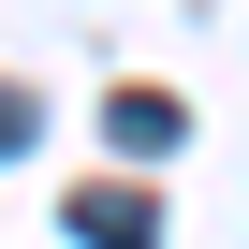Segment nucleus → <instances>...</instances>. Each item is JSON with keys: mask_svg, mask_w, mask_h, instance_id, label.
I'll return each mask as SVG.
<instances>
[{"mask_svg": "<svg viewBox=\"0 0 249 249\" xmlns=\"http://www.w3.org/2000/svg\"><path fill=\"white\" fill-rule=\"evenodd\" d=\"M103 132H117V147H132V161H161V147L191 132V117H176L161 88H117V103H103Z\"/></svg>", "mask_w": 249, "mask_h": 249, "instance_id": "1", "label": "nucleus"}, {"mask_svg": "<svg viewBox=\"0 0 249 249\" xmlns=\"http://www.w3.org/2000/svg\"><path fill=\"white\" fill-rule=\"evenodd\" d=\"M73 234H88V249H147V205H132V191H88Z\"/></svg>", "mask_w": 249, "mask_h": 249, "instance_id": "2", "label": "nucleus"}, {"mask_svg": "<svg viewBox=\"0 0 249 249\" xmlns=\"http://www.w3.org/2000/svg\"><path fill=\"white\" fill-rule=\"evenodd\" d=\"M30 147V88H0V161H15Z\"/></svg>", "mask_w": 249, "mask_h": 249, "instance_id": "3", "label": "nucleus"}]
</instances>
